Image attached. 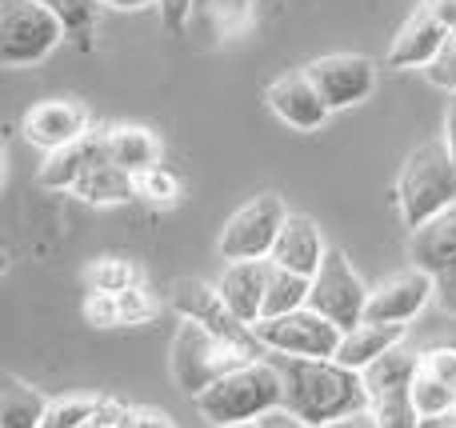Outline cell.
<instances>
[{
  "instance_id": "11",
  "label": "cell",
  "mask_w": 456,
  "mask_h": 428,
  "mask_svg": "<svg viewBox=\"0 0 456 428\" xmlns=\"http://www.w3.org/2000/svg\"><path fill=\"white\" fill-rule=\"evenodd\" d=\"M20 133L28 144L45 152H56V149H69V144H80L88 133V109L72 96H48V101L32 104L20 120Z\"/></svg>"
},
{
  "instance_id": "2",
  "label": "cell",
  "mask_w": 456,
  "mask_h": 428,
  "mask_svg": "<svg viewBox=\"0 0 456 428\" xmlns=\"http://www.w3.org/2000/svg\"><path fill=\"white\" fill-rule=\"evenodd\" d=\"M197 408L213 428L224 424H260L265 416L284 408V376L281 365L268 357L244 360L228 376L197 397Z\"/></svg>"
},
{
  "instance_id": "12",
  "label": "cell",
  "mask_w": 456,
  "mask_h": 428,
  "mask_svg": "<svg viewBox=\"0 0 456 428\" xmlns=\"http://www.w3.org/2000/svg\"><path fill=\"white\" fill-rule=\"evenodd\" d=\"M428 301H436V277H428V272H420V269L396 272L385 285L372 288L364 320H369V325H404L409 328V320H417Z\"/></svg>"
},
{
  "instance_id": "28",
  "label": "cell",
  "mask_w": 456,
  "mask_h": 428,
  "mask_svg": "<svg viewBox=\"0 0 456 428\" xmlns=\"http://www.w3.org/2000/svg\"><path fill=\"white\" fill-rule=\"evenodd\" d=\"M104 400L101 397H64V400H53L48 405V416H45V428H88L101 416Z\"/></svg>"
},
{
  "instance_id": "33",
  "label": "cell",
  "mask_w": 456,
  "mask_h": 428,
  "mask_svg": "<svg viewBox=\"0 0 456 428\" xmlns=\"http://www.w3.org/2000/svg\"><path fill=\"white\" fill-rule=\"evenodd\" d=\"M425 72H428V80H433L436 88H449V96L456 93V36L444 44V52L436 56Z\"/></svg>"
},
{
  "instance_id": "34",
  "label": "cell",
  "mask_w": 456,
  "mask_h": 428,
  "mask_svg": "<svg viewBox=\"0 0 456 428\" xmlns=\"http://www.w3.org/2000/svg\"><path fill=\"white\" fill-rule=\"evenodd\" d=\"M160 20H165L168 32H184V24H189L192 16V0H160Z\"/></svg>"
},
{
  "instance_id": "27",
  "label": "cell",
  "mask_w": 456,
  "mask_h": 428,
  "mask_svg": "<svg viewBox=\"0 0 456 428\" xmlns=\"http://www.w3.org/2000/svg\"><path fill=\"white\" fill-rule=\"evenodd\" d=\"M369 416L377 421V428H420L417 400H412V389H396V392H380L372 397Z\"/></svg>"
},
{
  "instance_id": "4",
  "label": "cell",
  "mask_w": 456,
  "mask_h": 428,
  "mask_svg": "<svg viewBox=\"0 0 456 428\" xmlns=\"http://www.w3.org/2000/svg\"><path fill=\"white\" fill-rule=\"evenodd\" d=\"M244 360H260V357L232 341H221L216 333H208L205 325H192V320H181V328L173 336V381L192 400L200 392H208L232 368H240Z\"/></svg>"
},
{
  "instance_id": "37",
  "label": "cell",
  "mask_w": 456,
  "mask_h": 428,
  "mask_svg": "<svg viewBox=\"0 0 456 428\" xmlns=\"http://www.w3.org/2000/svg\"><path fill=\"white\" fill-rule=\"evenodd\" d=\"M125 413L128 408H120L117 400H104V408H101V416H96L88 428H120V421H125Z\"/></svg>"
},
{
  "instance_id": "5",
  "label": "cell",
  "mask_w": 456,
  "mask_h": 428,
  "mask_svg": "<svg viewBox=\"0 0 456 428\" xmlns=\"http://www.w3.org/2000/svg\"><path fill=\"white\" fill-rule=\"evenodd\" d=\"M69 28L40 0H0V64L28 69L64 44Z\"/></svg>"
},
{
  "instance_id": "24",
  "label": "cell",
  "mask_w": 456,
  "mask_h": 428,
  "mask_svg": "<svg viewBox=\"0 0 456 428\" xmlns=\"http://www.w3.org/2000/svg\"><path fill=\"white\" fill-rule=\"evenodd\" d=\"M308 293H313V280L297 277V272H284L273 264L268 296H265V317H289V312H297V309H308Z\"/></svg>"
},
{
  "instance_id": "17",
  "label": "cell",
  "mask_w": 456,
  "mask_h": 428,
  "mask_svg": "<svg viewBox=\"0 0 456 428\" xmlns=\"http://www.w3.org/2000/svg\"><path fill=\"white\" fill-rule=\"evenodd\" d=\"M101 141H104L109 165H117L120 173H128V176L152 173V168H160V157H165L160 136L144 125H112L101 133Z\"/></svg>"
},
{
  "instance_id": "38",
  "label": "cell",
  "mask_w": 456,
  "mask_h": 428,
  "mask_svg": "<svg viewBox=\"0 0 456 428\" xmlns=\"http://www.w3.org/2000/svg\"><path fill=\"white\" fill-rule=\"evenodd\" d=\"M428 8H433V16L444 24V28L456 36V0H425Z\"/></svg>"
},
{
  "instance_id": "21",
  "label": "cell",
  "mask_w": 456,
  "mask_h": 428,
  "mask_svg": "<svg viewBox=\"0 0 456 428\" xmlns=\"http://www.w3.org/2000/svg\"><path fill=\"white\" fill-rule=\"evenodd\" d=\"M48 405H53V400L40 389L8 376L4 389H0V428H45Z\"/></svg>"
},
{
  "instance_id": "23",
  "label": "cell",
  "mask_w": 456,
  "mask_h": 428,
  "mask_svg": "<svg viewBox=\"0 0 456 428\" xmlns=\"http://www.w3.org/2000/svg\"><path fill=\"white\" fill-rule=\"evenodd\" d=\"M417 368H420V352H409L401 344V349H393L388 357H380L372 368H364V389H369V400L380 397V392H396V389H412V381H417Z\"/></svg>"
},
{
  "instance_id": "10",
  "label": "cell",
  "mask_w": 456,
  "mask_h": 428,
  "mask_svg": "<svg viewBox=\"0 0 456 428\" xmlns=\"http://www.w3.org/2000/svg\"><path fill=\"white\" fill-rule=\"evenodd\" d=\"M173 309L181 312V320L205 325L208 333H216L221 341H232V344H240V349L265 357L260 344H256V333H252L248 325H240V320L228 312V304L221 301L216 285H205V280H176L173 285Z\"/></svg>"
},
{
  "instance_id": "20",
  "label": "cell",
  "mask_w": 456,
  "mask_h": 428,
  "mask_svg": "<svg viewBox=\"0 0 456 428\" xmlns=\"http://www.w3.org/2000/svg\"><path fill=\"white\" fill-rule=\"evenodd\" d=\"M96 160H104V141L93 133V136H85L80 144L45 152V165H40V184H45V189H53V192H77L80 176H85Z\"/></svg>"
},
{
  "instance_id": "19",
  "label": "cell",
  "mask_w": 456,
  "mask_h": 428,
  "mask_svg": "<svg viewBox=\"0 0 456 428\" xmlns=\"http://www.w3.org/2000/svg\"><path fill=\"white\" fill-rule=\"evenodd\" d=\"M404 336H409L404 325H369V320H364V325H356L353 333H345L337 360L345 368H353V373H364V368H372L380 357L401 349Z\"/></svg>"
},
{
  "instance_id": "16",
  "label": "cell",
  "mask_w": 456,
  "mask_h": 428,
  "mask_svg": "<svg viewBox=\"0 0 456 428\" xmlns=\"http://www.w3.org/2000/svg\"><path fill=\"white\" fill-rule=\"evenodd\" d=\"M324 256H329V245H324V237H321V229H316L313 216L289 213V221H284L281 237H276V248H273V256H268V264L313 280L316 272H321Z\"/></svg>"
},
{
  "instance_id": "40",
  "label": "cell",
  "mask_w": 456,
  "mask_h": 428,
  "mask_svg": "<svg viewBox=\"0 0 456 428\" xmlns=\"http://www.w3.org/2000/svg\"><path fill=\"white\" fill-rule=\"evenodd\" d=\"M104 8H117V12H144V8L160 4V0H101Z\"/></svg>"
},
{
  "instance_id": "31",
  "label": "cell",
  "mask_w": 456,
  "mask_h": 428,
  "mask_svg": "<svg viewBox=\"0 0 456 428\" xmlns=\"http://www.w3.org/2000/svg\"><path fill=\"white\" fill-rule=\"evenodd\" d=\"M152 312H157V304L144 296L141 285L112 296V320H117V325H136V320H149Z\"/></svg>"
},
{
  "instance_id": "26",
  "label": "cell",
  "mask_w": 456,
  "mask_h": 428,
  "mask_svg": "<svg viewBox=\"0 0 456 428\" xmlns=\"http://www.w3.org/2000/svg\"><path fill=\"white\" fill-rule=\"evenodd\" d=\"M412 400H417L420 421H441V416L456 413V389H449L444 381H436L433 373L417 368V381H412Z\"/></svg>"
},
{
  "instance_id": "30",
  "label": "cell",
  "mask_w": 456,
  "mask_h": 428,
  "mask_svg": "<svg viewBox=\"0 0 456 428\" xmlns=\"http://www.w3.org/2000/svg\"><path fill=\"white\" fill-rule=\"evenodd\" d=\"M136 197L149 200V205H173V200L181 197V181L160 165V168H152V173L136 176Z\"/></svg>"
},
{
  "instance_id": "42",
  "label": "cell",
  "mask_w": 456,
  "mask_h": 428,
  "mask_svg": "<svg viewBox=\"0 0 456 428\" xmlns=\"http://www.w3.org/2000/svg\"><path fill=\"white\" fill-rule=\"evenodd\" d=\"M324 428H377V421H372L369 413L361 416H348V421H337V424H324Z\"/></svg>"
},
{
  "instance_id": "32",
  "label": "cell",
  "mask_w": 456,
  "mask_h": 428,
  "mask_svg": "<svg viewBox=\"0 0 456 428\" xmlns=\"http://www.w3.org/2000/svg\"><path fill=\"white\" fill-rule=\"evenodd\" d=\"M420 368L433 373L436 381H444L449 389H456V349H428L420 352Z\"/></svg>"
},
{
  "instance_id": "29",
  "label": "cell",
  "mask_w": 456,
  "mask_h": 428,
  "mask_svg": "<svg viewBox=\"0 0 456 428\" xmlns=\"http://www.w3.org/2000/svg\"><path fill=\"white\" fill-rule=\"evenodd\" d=\"M88 277H93L96 293H109V296L136 288V269L125 261V256H104V261H96Z\"/></svg>"
},
{
  "instance_id": "25",
  "label": "cell",
  "mask_w": 456,
  "mask_h": 428,
  "mask_svg": "<svg viewBox=\"0 0 456 428\" xmlns=\"http://www.w3.org/2000/svg\"><path fill=\"white\" fill-rule=\"evenodd\" d=\"M45 8H53L69 28V40L77 48H93V32H96V8L101 0H40Z\"/></svg>"
},
{
  "instance_id": "43",
  "label": "cell",
  "mask_w": 456,
  "mask_h": 428,
  "mask_svg": "<svg viewBox=\"0 0 456 428\" xmlns=\"http://www.w3.org/2000/svg\"><path fill=\"white\" fill-rule=\"evenodd\" d=\"M444 421H449V416H441V421H425V424H420V428H449V424H444Z\"/></svg>"
},
{
  "instance_id": "22",
  "label": "cell",
  "mask_w": 456,
  "mask_h": 428,
  "mask_svg": "<svg viewBox=\"0 0 456 428\" xmlns=\"http://www.w3.org/2000/svg\"><path fill=\"white\" fill-rule=\"evenodd\" d=\"M77 197L85 205H125L136 197V176L120 173L117 165H109V157L96 160L77 184Z\"/></svg>"
},
{
  "instance_id": "41",
  "label": "cell",
  "mask_w": 456,
  "mask_h": 428,
  "mask_svg": "<svg viewBox=\"0 0 456 428\" xmlns=\"http://www.w3.org/2000/svg\"><path fill=\"white\" fill-rule=\"evenodd\" d=\"M260 428H308L305 421H297V416H289L281 408V413H273V416H265V421H260Z\"/></svg>"
},
{
  "instance_id": "9",
  "label": "cell",
  "mask_w": 456,
  "mask_h": 428,
  "mask_svg": "<svg viewBox=\"0 0 456 428\" xmlns=\"http://www.w3.org/2000/svg\"><path fill=\"white\" fill-rule=\"evenodd\" d=\"M305 72H308V80L321 88L324 104H329L332 112L369 101L372 88H377V64H372L369 56H356V52L316 56L313 64H305Z\"/></svg>"
},
{
  "instance_id": "14",
  "label": "cell",
  "mask_w": 456,
  "mask_h": 428,
  "mask_svg": "<svg viewBox=\"0 0 456 428\" xmlns=\"http://www.w3.org/2000/svg\"><path fill=\"white\" fill-rule=\"evenodd\" d=\"M452 40V32L444 28L433 16V8L420 0L412 8V16L401 24V32L393 36V48H388V69H428L436 56L444 52V44Z\"/></svg>"
},
{
  "instance_id": "3",
  "label": "cell",
  "mask_w": 456,
  "mask_h": 428,
  "mask_svg": "<svg viewBox=\"0 0 456 428\" xmlns=\"http://www.w3.org/2000/svg\"><path fill=\"white\" fill-rule=\"evenodd\" d=\"M449 205H456V160L444 149V141H428L409 152L396 176V208L404 224L417 232Z\"/></svg>"
},
{
  "instance_id": "44",
  "label": "cell",
  "mask_w": 456,
  "mask_h": 428,
  "mask_svg": "<svg viewBox=\"0 0 456 428\" xmlns=\"http://www.w3.org/2000/svg\"><path fill=\"white\" fill-rule=\"evenodd\" d=\"M224 428H260V424H224Z\"/></svg>"
},
{
  "instance_id": "45",
  "label": "cell",
  "mask_w": 456,
  "mask_h": 428,
  "mask_svg": "<svg viewBox=\"0 0 456 428\" xmlns=\"http://www.w3.org/2000/svg\"><path fill=\"white\" fill-rule=\"evenodd\" d=\"M444 424H449V428H456V413H452V416H449V421H444Z\"/></svg>"
},
{
  "instance_id": "18",
  "label": "cell",
  "mask_w": 456,
  "mask_h": 428,
  "mask_svg": "<svg viewBox=\"0 0 456 428\" xmlns=\"http://www.w3.org/2000/svg\"><path fill=\"white\" fill-rule=\"evenodd\" d=\"M409 256H412V269L428 272V277H441V272L456 269V205H449L425 229L412 232Z\"/></svg>"
},
{
  "instance_id": "35",
  "label": "cell",
  "mask_w": 456,
  "mask_h": 428,
  "mask_svg": "<svg viewBox=\"0 0 456 428\" xmlns=\"http://www.w3.org/2000/svg\"><path fill=\"white\" fill-rule=\"evenodd\" d=\"M436 304H441L449 317H456V269L436 277Z\"/></svg>"
},
{
  "instance_id": "36",
  "label": "cell",
  "mask_w": 456,
  "mask_h": 428,
  "mask_svg": "<svg viewBox=\"0 0 456 428\" xmlns=\"http://www.w3.org/2000/svg\"><path fill=\"white\" fill-rule=\"evenodd\" d=\"M120 428H173V424H168V416H160V413H133V408H128Z\"/></svg>"
},
{
  "instance_id": "13",
  "label": "cell",
  "mask_w": 456,
  "mask_h": 428,
  "mask_svg": "<svg viewBox=\"0 0 456 428\" xmlns=\"http://www.w3.org/2000/svg\"><path fill=\"white\" fill-rule=\"evenodd\" d=\"M268 109L276 112V120L289 128H297V133H321L324 125H329L332 109L324 104L321 88L308 80V72H284V77H276L273 85H268Z\"/></svg>"
},
{
  "instance_id": "7",
  "label": "cell",
  "mask_w": 456,
  "mask_h": 428,
  "mask_svg": "<svg viewBox=\"0 0 456 428\" xmlns=\"http://www.w3.org/2000/svg\"><path fill=\"white\" fill-rule=\"evenodd\" d=\"M369 296H372V288L353 272V264L345 261V253H340V248H329L321 272L313 277L308 309L321 312L324 320H332L340 333H353L356 325H364Z\"/></svg>"
},
{
  "instance_id": "8",
  "label": "cell",
  "mask_w": 456,
  "mask_h": 428,
  "mask_svg": "<svg viewBox=\"0 0 456 428\" xmlns=\"http://www.w3.org/2000/svg\"><path fill=\"white\" fill-rule=\"evenodd\" d=\"M284 221H289V208H284V200L276 192L252 197L248 205H240L224 221V232H221L224 261H268Z\"/></svg>"
},
{
  "instance_id": "15",
  "label": "cell",
  "mask_w": 456,
  "mask_h": 428,
  "mask_svg": "<svg viewBox=\"0 0 456 428\" xmlns=\"http://www.w3.org/2000/svg\"><path fill=\"white\" fill-rule=\"evenodd\" d=\"M268 277H273V264L268 261H228L221 280H216V293L228 304L240 325H260L265 317V296H268Z\"/></svg>"
},
{
  "instance_id": "39",
  "label": "cell",
  "mask_w": 456,
  "mask_h": 428,
  "mask_svg": "<svg viewBox=\"0 0 456 428\" xmlns=\"http://www.w3.org/2000/svg\"><path fill=\"white\" fill-rule=\"evenodd\" d=\"M444 149L452 152V160H456V93L449 96V109H444Z\"/></svg>"
},
{
  "instance_id": "1",
  "label": "cell",
  "mask_w": 456,
  "mask_h": 428,
  "mask_svg": "<svg viewBox=\"0 0 456 428\" xmlns=\"http://www.w3.org/2000/svg\"><path fill=\"white\" fill-rule=\"evenodd\" d=\"M284 376V413L305 421L308 428H324L369 413L364 376L345 368L340 360H276Z\"/></svg>"
},
{
  "instance_id": "6",
  "label": "cell",
  "mask_w": 456,
  "mask_h": 428,
  "mask_svg": "<svg viewBox=\"0 0 456 428\" xmlns=\"http://www.w3.org/2000/svg\"><path fill=\"white\" fill-rule=\"evenodd\" d=\"M252 333H256L260 352L281 360H337L340 341H345V333L313 309L265 317L260 325H252Z\"/></svg>"
}]
</instances>
